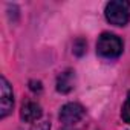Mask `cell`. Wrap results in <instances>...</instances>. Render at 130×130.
<instances>
[{"label": "cell", "mask_w": 130, "mask_h": 130, "mask_svg": "<svg viewBox=\"0 0 130 130\" xmlns=\"http://www.w3.org/2000/svg\"><path fill=\"white\" fill-rule=\"evenodd\" d=\"M14 107V92L9 81L2 77L0 78V118L5 119Z\"/></svg>", "instance_id": "obj_4"}, {"label": "cell", "mask_w": 130, "mask_h": 130, "mask_svg": "<svg viewBox=\"0 0 130 130\" xmlns=\"http://www.w3.org/2000/svg\"><path fill=\"white\" fill-rule=\"evenodd\" d=\"M106 20L113 26H125L130 22V2L127 0H113L106 5Z\"/></svg>", "instance_id": "obj_2"}, {"label": "cell", "mask_w": 130, "mask_h": 130, "mask_svg": "<svg viewBox=\"0 0 130 130\" xmlns=\"http://www.w3.org/2000/svg\"><path fill=\"white\" fill-rule=\"evenodd\" d=\"M86 115V110L81 104L78 103H68L64 104L60 110V121L63 125L66 127H72L75 124H78Z\"/></svg>", "instance_id": "obj_3"}, {"label": "cell", "mask_w": 130, "mask_h": 130, "mask_svg": "<svg viewBox=\"0 0 130 130\" xmlns=\"http://www.w3.org/2000/svg\"><path fill=\"white\" fill-rule=\"evenodd\" d=\"M84 51H86V41H84L83 38L75 40V43H74V54L80 57V55L84 54Z\"/></svg>", "instance_id": "obj_8"}, {"label": "cell", "mask_w": 130, "mask_h": 130, "mask_svg": "<svg viewBox=\"0 0 130 130\" xmlns=\"http://www.w3.org/2000/svg\"><path fill=\"white\" fill-rule=\"evenodd\" d=\"M121 118L124 122L130 124V90L127 93V98L124 101V106H122V110H121Z\"/></svg>", "instance_id": "obj_7"}, {"label": "cell", "mask_w": 130, "mask_h": 130, "mask_svg": "<svg viewBox=\"0 0 130 130\" xmlns=\"http://www.w3.org/2000/svg\"><path fill=\"white\" fill-rule=\"evenodd\" d=\"M31 130H51V122L47 119H43V121H38Z\"/></svg>", "instance_id": "obj_9"}, {"label": "cell", "mask_w": 130, "mask_h": 130, "mask_svg": "<svg viewBox=\"0 0 130 130\" xmlns=\"http://www.w3.org/2000/svg\"><path fill=\"white\" fill-rule=\"evenodd\" d=\"M75 84V72L72 69H66L57 77V90L60 93H69Z\"/></svg>", "instance_id": "obj_6"}, {"label": "cell", "mask_w": 130, "mask_h": 130, "mask_svg": "<svg viewBox=\"0 0 130 130\" xmlns=\"http://www.w3.org/2000/svg\"><path fill=\"white\" fill-rule=\"evenodd\" d=\"M29 87L32 92H41V83L40 81H29Z\"/></svg>", "instance_id": "obj_10"}, {"label": "cell", "mask_w": 130, "mask_h": 130, "mask_svg": "<svg viewBox=\"0 0 130 130\" xmlns=\"http://www.w3.org/2000/svg\"><path fill=\"white\" fill-rule=\"evenodd\" d=\"M43 115V110H41V106L35 101H28L22 106V110H20V118L25 121V122H35V121H40Z\"/></svg>", "instance_id": "obj_5"}, {"label": "cell", "mask_w": 130, "mask_h": 130, "mask_svg": "<svg viewBox=\"0 0 130 130\" xmlns=\"http://www.w3.org/2000/svg\"><path fill=\"white\" fill-rule=\"evenodd\" d=\"M122 40L110 32H103L96 41V54L106 60H115L122 54Z\"/></svg>", "instance_id": "obj_1"}]
</instances>
